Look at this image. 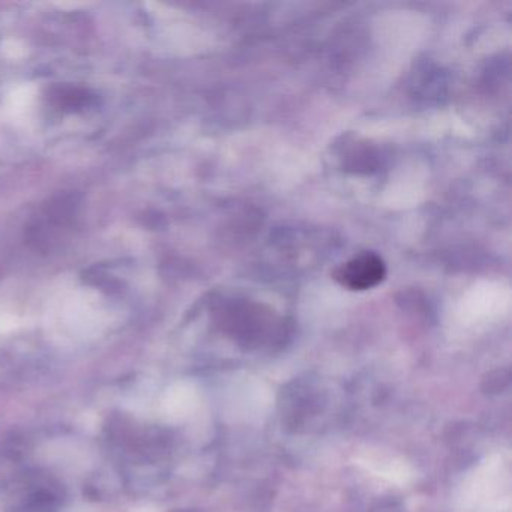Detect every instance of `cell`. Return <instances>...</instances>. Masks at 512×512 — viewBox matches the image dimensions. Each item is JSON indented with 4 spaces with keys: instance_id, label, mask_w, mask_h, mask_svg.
<instances>
[{
    "instance_id": "cell-1",
    "label": "cell",
    "mask_w": 512,
    "mask_h": 512,
    "mask_svg": "<svg viewBox=\"0 0 512 512\" xmlns=\"http://www.w3.org/2000/svg\"><path fill=\"white\" fill-rule=\"evenodd\" d=\"M386 277V265L382 257L374 253H361L338 266L334 278L349 290H368L382 283Z\"/></svg>"
}]
</instances>
